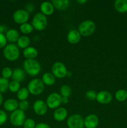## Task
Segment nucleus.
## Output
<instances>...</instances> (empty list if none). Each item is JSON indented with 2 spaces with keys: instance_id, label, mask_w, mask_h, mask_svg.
Returning a JSON list of instances; mask_svg holds the SVG:
<instances>
[{
  "instance_id": "36",
  "label": "nucleus",
  "mask_w": 127,
  "mask_h": 128,
  "mask_svg": "<svg viewBox=\"0 0 127 128\" xmlns=\"http://www.w3.org/2000/svg\"><path fill=\"white\" fill-rule=\"evenodd\" d=\"M7 39L4 34L0 33V48H4L7 45Z\"/></svg>"
},
{
  "instance_id": "19",
  "label": "nucleus",
  "mask_w": 127,
  "mask_h": 128,
  "mask_svg": "<svg viewBox=\"0 0 127 128\" xmlns=\"http://www.w3.org/2000/svg\"><path fill=\"white\" fill-rule=\"evenodd\" d=\"M26 73L24 71L23 69L17 68H15L12 71V75L11 78H12V80H14V81H16L19 82H21L24 81V80L26 79Z\"/></svg>"
},
{
  "instance_id": "2",
  "label": "nucleus",
  "mask_w": 127,
  "mask_h": 128,
  "mask_svg": "<svg viewBox=\"0 0 127 128\" xmlns=\"http://www.w3.org/2000/svg\"><path fill=\"white\" fill-rule=\"evenodd\" d=\"M3 55L7 61H16L20 56L19 48L15 44H9L4 48Z\"/></svg>"
},
{
  "instance_id": "35",
  "label": "nucleus",
  "mask_w": 127,
  "mask_h": 128,
  "mask_svg": "<svg viewBox=\"0 0 127 128\" xmlns=\"http://www.w3.org/2000/svg\"><path fill=\"white\" fill-rule=\"evenodd\" d=\"M29 106V103L27 100L21 101L19 102V109L24 112L28 109Z\"/></svg>"
},
{
  "instance_id": "30",
  "label": "nucleus",
  "mask_w": 127,
  "mask_h": 128,
  "mask_svg": "<svg viewBox=\"0 0 127 128\" xmlns=\"http://www.w3.org/2000/svg\"><path fill=\"white\" fill-rule=\"evenodd\" d=\"M20 89H21L20 82H17V81H14V80H12L11 82H9L8 90H9L11 92L17 93Z\"/></svg>"
},
{
  "instance_id": "3",
  "label": "nucleus",
  "mask_w": 127,
  "mask_h": 128,
  "mask_svg": "<svg viewBox=\"0 0 127 128\" xmlns=\"http://www.w3.org/2000/svg\"><path fill=\"white\" fill-rule=\"evenodd\" d=\"M96 24L92 20H85L82 21L78 27V31L81 36L88 37L95 32Z\"/></svg>"
},
{
  "instance_id": "43",
  "label": "nucleus",
  "mask_w": 127,
  "mask_h": 128,
  "mask_svg": "<svg viewBox=\"0 0 127 128\" xmlns=\"http://www.w3.org/2000/svg\"><path fill=\"white\" fill-rule=\"evenodd\" d=\"M72 72H70V71H67V76L66 77H70L71 76H72Z\"/></svg>"
},
{
  "instance_id": "26",
  "label": "nucleus",
  "mask_w": 127,
  "mask_h": 128,
  "mask_svg": "<svg viewBox=\"0 0 127 128\" xmlns=\"http://www.w3.org/2000/svg\"><path fill=\"white\" fill-rule=\"evenodd\" d=\"M115 97L117 101L119 102H123L127 99V90H123V89L117 90L115 94Z\"/></svg>"
},
{
  "instance_id": "31",
  "label": "nucleus",
  "mask_w": 127,
  "mask_h": 128,
  "mask_svg": "<svg viewBox=\"0 0 127 128\" xmlns=\"http://www.w3.org/2000/svg\"><path fill=\"white\" fill-rule=\"evenodd\" d=\"M12 71L13 70L11 68L9 67H5L2 69V71H1V75L2 77L5 79H9L10 78L12 77Z\"/></svg>"
},
{
  "instance_id": "27",
  "label": "nucleus",
  "mask_w": 127,
  "mask_h": 128,
  "mask_svg": "<svg viewBox=\"0 0 127 128\" xmlns=\"http://www.w3.org/2000/svg\"><path fill=\"white\" fill-rule=\"evenodd\" d=\"M19 30L21 32L24 34H29L33 31L34 28L31 23L26 22V23L22 24L20 26Z\"/></svg>"
},
{
  "instance_id": "17",
  "label": "nucleus",
  "mask_w": 127,
  "mask_h": 128,
  "mask_svg": "<svg viewBox=\"0 0 127 128\" xmlns=\"http://www.w3.org/2000/svg\"><path fill=\"white\" fill-rule=\"evenodd\" d=\"M81 39V35L78 30H72L68 32L67 35V40L70 44H77Z\"/></svg>"
},
{
  "instance_id": "32",
  "label": "nucleus",
  "mask_w": 127,
  "mask_h": 128,
  "mask_svg": "<svg viewBox=\"0 0 127 128\" xmlns=\"http://www.w3.org/2000/svg\"><path fill=\"white\" fill-rule=\"evenodd\" d=\"M36 126V122L32 118L26 119L23 124V128H35Z\"/></svg>"
},
{
  "instance_id": "14",
  "label": "nucleus",
  "mask_w": 127,
  "mask_h": 128,
  "mask_svg": "<svg viewBox=\"0 0 127 128\" xmlns=\"http://www.w3.org/2000/svg\"><path fill=\"white\" fill-rule=\"evenodd\" d=\"M68 116V111L64 107H59L55 110L53 113V118L57 122H62L65 120Z\"/></svg>"
},
{
  "instance_id": "24",
  "label": "nucleus",
  "mask_w": 127,
  "mask_h": 128,
  "mask_svg": "<svg viewBox=\"0 0 127 128\" xmlns=\"http://www.w3.org/2000/svg\"><path fill=\"white\" fill-rule=\"evenodd\" d=\"M16 43H17L16 45H17L19 48L24 50V49L30 46L29 45L31 44V40L27 36L23 35V36H20Z\"/></svg>"
},
{
  "instance_id": "6",
  "label": "nucleus",
  "mask_w": 127,
  "mask_h": 128,
  "mask_svg": "<svg viewBox=\"0 0 127 128\" xmlns=\"http://www.w3.org/2000/svg\"><path fill=\"white\" fill-rule=\"evenodd\" d=\"M26 114L24 111H21L19 109L11 112L9 117L10 122L11 124L16 127L22 126L26 120Z\"/></svg>"
},
{
  "instance_id": "44",
  "label": "nucleus",
  "mask_w": 127,
  "mask_h": 128,
  "mask_svg": "<svg viewBox=\"0 0 127 128\" xmlns=\"http://www.w3.org/2000/svg\"></svg>"
},
{
  "instance_id": "42",
  "label": "nucleus",
  "mask_w": 127,
  "mask_h": 128,
  "mask_svg": "<svg viewBox=\"0 0 127 128\" xmlns=\"http://www.w3.org/2000/svg\"><path fill=\"white\" fill-rule=\"evenodd\" d=\"M2 102H3V96H2V94L0 92V106L2 104Z\"/></svg>"
},
{
  "instance_id": "45",
  "label": "nucleus",
  "mask_w": 127,
  "mask_h": 128,
  "mask_svg": "<svg viewBox=\"0 0 127 128\" xmlns=\"http://www.w3.org/2000/svg\"></svg>"
},
{
  "instance_id": "1",
  "label": "nucleus",
  "mask_w": 127,
  "mask_h": 128,
  "mask_svg": "<svg viewBox=\"0 0 127 128\" xmlns=\"http://www.w3.org/2000/svg\"><path fill=\"white\" fill-rule=\"evenodd\" d=\"M23 70L31 76H36L41 71V65L36 60H26L23 62Z\"/></svg>"
},
{
  "instance_id": "7",
  "label": "nucleus",
  "mask_w": 127,
  "mask_h": 128,
  "mask_svg": "<svg viewBox=\"0 0 127 128\" xmlns=\"http://www.w3.org/2000/svg\"><path fill=\"white\" fill-rule=\"evenodd\" d=\"M46 102L48 108L56 110L62 104V96L57 92H52L47 96Z\"/></svg>"
},
{
  "instance_id": "9",
  "label": "nucleus",
  "mask_w": 127,
  "mask_h": 128,
  "mask_svg": "<svg viewBox=\"0 0 127 128\" xmlns=\"http://www.w3.org/2000/svg\"><path fill=\"white\" fill-rule=\"evenodd\" d=\"M84 119L78 114H73L68 116L67 125L68 128H84Z\"/></svg>"
},
{
  "instance_id": "41",
  "label": "nucleus",
  "mask_w": 127,
  "mask_h": 128,
  "mask_svg": "<svg viewBox=\"0 0 127 128\" xmlns=\"http://www.w3.org/2000/svg\"><path fill=\"white\" fill-rule=\"evenodd\" d=\"M87 2V0H78V1H77V3L80 4L81 5L84 4H85Z\"/></svg>"
},
{
  "instance_id": "23",
  "label": "nucleus",
  "mask_w": 127,
  "mask_h": 128,
  "mask_svg": "<svg viewBox=\"0 0 127 128\" xmlns=\"http://www.w3.org/2000/svg\"><path fill=\"white\" fill-rule=\"evenodd\" d=\"M114 8L120 13L127 12V0H117L114 2Z\"/></svg>"
},
{
  "instance_id": "29",
  "label": "nucleus",
  "mask_w": 127,
  "mask_h": 128,
  "mask_svg": "<svg viewBox=\"0 0 127 128\" xmlns=\"http://www.w3.org/2000/svg\"><path fill=\"white\" fill-rule=\"evenodd\" d=\"M9 82L8 80L2 77L0 78V92L3 93L6 92L9 89Z\"/></svg>"
},
{
  "instance_id": "25",
  "label": "nucleus",
  "mask_w": 127,
  "mask_h": 128,
  "mask_svg": "<svg viewBox=\"0 0 127 128\" xmlns=\"http://www.w3.org/2000/svg\"><path fill=\"white\" fill-rule=\"evenodd\" d=\"M30 93L29 92L27 88H22L19 90L18 92L16 94L17 96V98L20 101H25L27 100V99L29 98Z\"/></svg>"
},
{
  "instance_id": "11",
  "label": "nucleus",
  "mask_w": 127,
  "mask_h": 128,
  "mask_svg": "<svg viewBox=\"0 0 127 128\" xmlns=\"http://www.w3.org/2000/svg\"><path fill=\"white\" fill-rule=\"evenodd\" d=\"M33 110L35 113L39 116H44L46 114L48 110V107L45 101L42 100H36L33 104Z\"/></svg>"
},
{
  "instance_id": "4",
  "label": "nucleus",
  "mask_w": 127,
  "mask_h": 128,
  "mask_svg": "<svg viewBox=\"0 0 127 128\" xmlns=\"http://www.w3.org/2000/svg\"><path fill=\"white\" fill-rule=\"evenodd\" d=\"M31 24L34 30L39 31H43L47 28L48 24L47 16L41 12H37L32 18Z\"/></svg>"
},
{
  "instance_id": "22",
  "label": "nucleus",
  "mask_w": 127,
  "mask_h": 128,
  "mask_svg": "<svg viewBox=\"0 0 127 128\" xmlns=\"http://www.w3.org/2000/svg\"><path fill=\"white\" fill-rule=\"evenodd\" d=\"M56 78L53 74L52 72H45L41 78V80L44 84V85L46 86H53L56 82Z\"/></svg>"
},
{
  "instance_id": "34",
  "label": "nucleus",
  "mask_w": 127,
  "mask_h": 128,
  "mask_svg": "<svg viewBox=\"0 0 127 128\" xmlns=\"http://www.w3.org/2000/svg\"><path fill=\"white\" fill-rule=\"evenodd\" d=\"M7 120V114L3 110H0V126L5 124Z\"/></svg>"
},
{
  "instance_id": "8",
  "label": "nucleus",
  "mask_w": 127,
  "mask_h": 128,
  "mask_svg": "<svg viewBox=\"0 0 127 128\" xmlns=\"http://www.w3.org/2000/svg\"><path fill=\"white\" fill-rule=\"evenodd\" d=\"M51 71L54 76L59 79L64 78L67 76V69L62 62H56L51 68Z\"/></svg>"
},
{
  "instance_id": "20",
  "label": "nucleus",
  "mask_w": 127,
  "mask_h": 128,
  "mask_svg": "<svg viewBox=\"0 0 127 128\" xmlns=\"http://www.w3.org/2000/svg\"><path fill=\"white\" fill-rule=\"evenodd\" d=\"M23 56L26 60H35L38 55L37 49L32 46H29L23 50Z\"/></svg>"
},
{
  "instance_id": "10",
  "label": "nucleus",
  "mask_w": 127,
  "mask_h": 128,
  "mask_svg": "<svg viewBox=\"0 0 127 128\" xmlns=\"http://www.w3.org/2000/svg\"><path fill=\"white\" fill-rule=\"evenodd\" d=\"M12 18L16 23L22 24L27 22L29 19V13L25 10H17L15 11L12 15Z\"/></svg>"
},
{
  "instance_id": "15",
  "label": "nucleus",
  "mask_w": 127,
  "mask_h": 128,
  "mask_svg": "<svg viewBox=\"0 0 127 128\" xmlns=\"http://www.w3.org/2000/svg\"><path fill=\"white\" fill-rule=\"evenodd\" d=\"M3 106L6 111L12 112L19 109V102L15 99H7L4 102Z\"/></svg>"
},
{
  "instance_id": "16",
  "label": "nucleus",
  "mask_w": 127,
  "mask_h": 128,
  "mask_svg": "<svg viewBox=\"0 0 127 128\" xmlns=\"http://www.w3.org/2000/svg\"><path fill=\"white\" fill-rule=\"evenodd\" d=\"M40 10H41V13H42L45 16H51L54 13V8L51 2L44 1L41 4Z\"/></svg>"
},
{
  "instance_id": "33",
  "label": "nucleus",
  "mask_w": 127,
  "mask_h": 128,
  "mask_svg": "<svg viewBox=\"0 0 127 128\" xmlns=\"http://www.w3.org/2000/svg\"><path fill=\"white\" fill-rule=\"evenodd\" d=\"M97 94L93 90H89L85 93V97L89 101H94L97 98Z\"/></svg>"
},
{
  "instance_id": "21",
  "label": "nucleus",
  "mask_w": 127,
  "mask_h": 128,
  "mask_svg": "<svg viewBox=\"0 0 127 128\" xmlns=\"http://www.w3.org/2000/svg\"><path fill=\"white\" fill-rule=\"evenodd\" d=\"M54 8L59 11H64L69 6L70 1L68 0H53L51 2Z\"/></svg>"
},
{
  "instance_id": "28",
  "label": "nucleus",
  "mask_w": 127,
  "mask_h": 128,
  "mask_svg": "<svg viewBox=\"0 0 127 128\" xmlns=\"http://www.w3.org/2000/svg\"><path fill=\"white\" fill-rule=\"evenodd\" d=\"M72 94V90L68 85H62L60 88V94L62 97L69 98Z\"/></svg>"
},
{
  "instance_id": "5",
  "label": "nucleus",
  "mask_w": 127,
  "mask_h": 128,
  "mask_svg": "<svg viewBox=\"0 0 127 128\" xmlns=\"http://www.w3.org/2000/svg\"><path fill=\"white\" fill-rule=\"evenodd\" d=\"M44 84L40 78H34L31 80L27 84V90L31 94L37 96L41 94L44 90Z\"/></svg>"
},
{
  "instance_id": "13",
  "label": "nucleus",
  "mask_w": 127,
  "mask_h": 128,
  "mask_svg": "<svg viewBox=\"0 0 127 128\" xmlns=\"http://www.w3.org/2000/svg\"><path fill=\"white\" fill-rule=\"evenodd\" d=\"M112 94L107 91H101L97 94L96 101L100 104H107L112 101Z\"/></svg>"
},
{
  "instance_id": "39",
  "label": "nucleus",
  "mask_w": 127,
  "mask_h": 128,
  "mask_svg": "<svg viewBox=\"0 0 127 128\" xmlns=\"http://www.w3.org/2000/svg\"><path fill=\"white\" fill-rule=\"evenodd\" d=\"M7 28L5 25L4 24H0V33H6L7 31Z\"/></svg>"
},
{
  "instance_id": "37",
  "label": "nucleus",
  "mask_w": 127,
  "mask_h": 128,
  "mask_svg": "<svg viewBox=\"0 0 127 128\" xmlns=\"http://www.w3.org/2000/svg\"><path fill=\"white\" fill-rule=\"evenodd\" d=\"M34 5L31 2H28V3L26 4V11H27V12L29 13V12H32L34 11Z\"/></svg>"
},
{
  "instance_id": "12",
  "label": "nucleus",
  "mask_w": 127,
  "mask_h": 128,
  "mask_svg": "<svg viewBox=\"0 0 127 128\" xmlns=\"http://www.w3.org/2000/svg\"><path fill=\"white\" fill-rule=\"evenodd\" d=\"M85 128H96L99 124V118L95 114H88L83 120Z\"/></svg>"
},
{
  "instance_id": "18",
  "label": "nucleus",
  "mask_w": 127,
  "mask_h": 128,
  "mask_svg": "<svg viewBox=\"0 0 127 128\" xmlns=\"http://www.w3.org/2000/svg\"><path fill=\"white\" fill-rule=\"evenodd\" d=\"M6 36L7 41L10 42L12 44H14L15 42H17V40H19L20 37L19 32L16 29H9L6 32Z\"/></svg>"
},
{
  "instance_id": "40",
  "label": "nucleus",
  "mask_w": 127,
  "mask_h": 128,
  "mask_svg": "<svg viewBox=\"0 0 127 128\" xmlns=\"http://www.w3.org/2000/svg\"><path fill=\"white\" fill-rule=\"evenodd\" d=\"M68 102H69L68 98L62 97V104H67Z\"/></svg>"
},
{
  "instance_id": "38",
  "label": "nucleus",
  "mask_w": 127,
  "mask_h": 128,
  "mask_svg": "<svg viewBox=\"0 0 127 128\" xmlns=\"http://www.w3.org/2000/svg\"><path fill=\"white\" fill-rule=\"evenodd\" d=\"M35 128H51V126L46 122H39L36 124Z\"/></svg>"
}]
</instances>
